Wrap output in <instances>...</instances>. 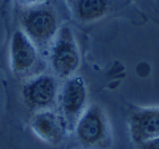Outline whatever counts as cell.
I'll list each match as a JSON object with an SVG mask.
<instances>
[{
	"instance_id": "obj_6",
	"label": "cell",
	"mask_w": 159,
	"mask_h": 149,
	"mask_svg": "<svg viewBox=\"0 0 159 149\" xmlns=\"http://www.w3.org/2000/svg\"><path fill=\"white\" fill-rule=\"evenodd\" d=\"M9 65L13 75L17 78H31L37 75L36 71L41 66L39 48L21 29H17L12 34L9 44Z\"/></svg>"
},
{
	"instance_id": "obj_10",
	"label": "cell",
	"mask_w": 159,
	"mask_h": 149,
	"mask_svg": "<svg viewBox=\"0 0 159 149\" xmlns=\"http://www.w3.org/2000/svg\"><path fill=\"white\" fill-rule=\"evenodd\" d=\"M138 149H159V136L137 144Z\"/></svg>"
},
{
	"instance_id": "obj_11",
	"label": "cell",
	"mask_w": 159,
	"mask_h": 149,
	"mask_svg": "<svg viewBox=\"0 0 159 149\" xmlns=\"http://www.w3.org/2000/svg\"><path fill=\"white\" fill-rule=\"evenodd\" d=\"M17 2L21 4V6L27 7V8H31V7H36V6H40L43 4L45 0H17Z\"/></svg>"
},
{
	"instance_id": "obj_7",
	"label": "cell",
	"mask_w": 159,
	"mask_h": 149,
	"mask_svg": "<svg viewBox=\"0 0 159 149\" xmlns=\"http://www.w3.org/2000/svg\"><path fill=\"white\" fill-rule=\"evenodd\" d=\"M29 126L40 140L52 145L61 143L69 131L65 120L56 108L34 112Z\"/></svg>"
},
{
	"instance_id": "obj_5",
	"label": "cell",
	"mask_w": 159,
	"mask_h": 149,
	"mask_svg": "<svg viewBox=\"0 0 159 149\" xmlns=\"http://www.w3.org/2000/svg\"><path fill=\"white\" fill-rule=\"evenodd\" d=\"M60 84L53 74L40 73L27 79L21 88L24 103L32 111H44L57 107Z\"/></svg>"
},
{
	"instance_id": "obj_4",
	"label": "cell",
	"mask_w": 159,
	"mask_h": 149,
	"mask_svg": "<svg viewBox=\"0 0 159 149\" xmlns=\"http://www.w3.org/2000/svg\"><path fill=\"white\" fill-rule=\"evenodd\" d=\"M88 106V86L84 78L73 75L64 79L58 91L57 111L61 113L69 131L74 130L77 120Z\"/></svg>"
},
{
	"instance_id": "obj_9",
	"label": "cell",
	"mask_w": 159,
	"mask_h": 149,
	"mask_svg": "<svg viewBox=\"0 0 159 149\" xmlns=\"http://www.w3.org/2000/svg\"><path fill=\"white\" fill-rule=\"evenodd\" d=\"M69 7L80 23H94L107 15L110 0H69Z\"/></svg>"
},
{
	"instance_id": "obj_8",
	"label": "cell",
	"mask_w": 159,
	"mask_h": 149,
	"mask_svg": "<svg viewBox=\"0 0 159 149\" xmlns=\"http://www.w3.org/2000/svg\"><path fill=\"white\" fill-rule=\"evenodd\" d=\"M131 140L139 144L159 136V107L138 108L129 117Z\"/></svg>"
},
{
	"instance_id": "obj_1",
	"label": "cell",
	"mask_w": 159,
	"mask_h": 149,
	"mask_svg": "<svg viewBox=\"0 0 159 149\" xmlns=\"http://www.w3.org/2000/svg\"><path fill=\"white\" fill-rule=\"evenodd\" d=\"M48 50L49 65L54 77L66 79L76 75L81 66V52L70 27H60Z\"/></svg>"
},
{
	"instance_id": "obj_2",
	"label": "cell",
	"mask_w": 159,
	"mask_h": 149,
	"mask_svg": "<svg viewBox=\"0 0 159 149\" xmlns=\"http://www.w3.org/2000/svg\"><path fill=\"white\" fill-rule=\"evenodd\" d=\"M73 131L78 143L85 149H107L111 145L110 123L103 108L98 104L88 106Z\"/></svg>"
},
{
	"instance_id": "obj_3",
	"label": "cell",
	"mask_w": 159,
	"mask_h": 149,
	"mask_svg": "<svg viewBox=\"0 0 159 149\" xmlns=\"http://www.w3.org/2000/svg\"><path fill=\"white\" fill-rule=\"evenodd\" d=\"M20 25L39 50H48L61 27L56 12L44 4L27 8L20 19Z\"/></svg>"
}]
</instances>
